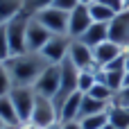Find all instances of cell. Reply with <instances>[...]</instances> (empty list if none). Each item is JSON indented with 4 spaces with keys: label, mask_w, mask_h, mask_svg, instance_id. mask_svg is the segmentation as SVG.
I'll return each instance as SVG.
<instances>
[{
    "label": "cell",
    "mask_w": 129,
    "mask_h": 129,
    "mask_svg": "<svg viewBox=\"0 0 129 129\" xmlns=\"http://www.w3.org/2000/svg\"><path fill=\"white\" fill-rule=\"evenodd\" d=\"M11 84L14 86H34L36 79L41 77V73L52 66L48 63V59L41 52H23V54H14L5 61Z\"/></svg>",
    "instance_id": "6da1fadb"
},
{
    "label": "cell",
    "mask_w": 129,
    "mask_h": 129,
    "mask_svg": "<svg viewBox=\"0 0 129 129\" xmlns=\"http://www.w3.org/2000/svg\"><path fill=\"white\" fill-rule=\"evenodd\" d=\"M29 20H32V16H29L27 11H20V14H16V16L5 25L7 39H9L11 57L27 52V25H29Z\"/></svg>",
    "instance_id": "7a4b0ae2"
},
{
    "label": "cell",
    "mask_w": 129,
    "mask_h": 129,
    "mask_svg": "<svg viewBox=\"0 0 129 129\" xmlns=\"http://www.w3.org/2000/svg\"><path fill=\"white\" fill-rule=\"evenodd\" d=\"M59 66H61V84H59L57 95L52 98V102H54L57 111L61 109V104H63L73 93H77V79H79V70L73 66V61H70L68 57H66Z\"/></svg>",
    "instance_id": "3957f363"
},
{
    "label": "cell",
    "mask_w": 129,
    "mask_h": 129,
    "mask_svg": "<svg viewBox=\"0 0 129 129\" xmlns=\"http://www.w3.org/2000/svg\"><path fill=\"white\" fill-rule=\"evenodd\" d=\"M9 100H11V104L20 118V125L29 122L32 111H34V102H36V91L32 86H14L9 91Z\"/></svg>",
    "instance_id": "277c9868"
},
{
    "label": "cell",
    "mask_w": 129,
    "mask_h": 129,
    "mask_svg": "<svg viewBox=\"0 0 129 129\" xmlns=\"http://www.w3.org/2000/svg\"><path fill=\"white\" fill-rule=\"evenodd\" d=\"M32 125H36L39 129H48L52 125L59 122V111L54 107V102L50 98H43V95H36V102H34V111H32V118H29Z\"/></svg>",
    "instance_id": "5b68a950"
},
{
    "label": "cell",
    "mask_w": 129,
    "mask_h": 129,
    "mask_svg": "<svg viewBox=\"0 0 129 129\" xmlns=\"http://www.w3.org/2000/svg\"><path fill=\"white\" fill-rule=\"evenodd\" d=\"M59 84H61V66L59 63H52V66H48L41 73V77L36 79V84L32 88L36 91V95H43V98H50L52 100L57 95V91H59Z\"/></svg>",
    "instance_id": "8992f818"
},
{
    "label": "cell",
    "mask_w": 129,
    "mask_h": 129,
    "mask_svg": "<svg viewBox=\"0 0 129 129\" xmlns=\"http://www.w3.org/2000/svg\"><path fill=\"white\" fill-rule=\"evenodd\" d=\"M34 18H36L43 27H48L52 34H68V18H70L68 11H61V9H57V7H48V9H43V11H39Z\"/></svg>",
    "instance_id": "52a82bcc"
},
{
    "label": "cell",
    "mask_w": 129,
    "mask_h": 129,
    "mask_svg": "<svg viewBox=\"0 0 129 129\" xmlns=\"http://www.w3.org/2000/svg\"><path fill=\"white\" fill-rule=\"evenodd\" d=\"M70 36L68 34H52L50 41L43 45L41 54L48 59V63H61L66 57H68V50H70Z\"/></svg>",
    "instance_id": "ba28073f"
},
{
    "label": "cell",
    "mask_w": 129,
    "mask_h": 129,
    "mask_svg": "<svg viewBox=\"0 0 129 129\" xmlns=\"http://www.w3.org/2000/svg\"><path fill=\"white\" fill-rule=\"evenodd\" d=\"M68 59L73 61V66L77 70H93V68H100L93 59V48L84 45L79 39H73L70 41V50H68Z\"/></svg>",
    "instance_id": "9c48e42d"
},
{
    "label": "cell",
    "mask_w": 129,
    "mask_h": 129,
    "mask_svg": "<svg viewBox=\"0 0 129 129\" xmlns=\"http://www.w3.org/2000/svg\"><path fill=\"white\" fill-rule=\"evenodd\" d=\"M109 41L129 50V9L116 14L113 20L109 23Z\"/></svg>",
    "instance_id": "30bf717a"
},
{
    "label": "cell",
    "mask_w": 129,
    "mask_h": 129,
    "mask_svg": "<svg viewBox=\"0 0 129 129\" xmlns=\"http://www.w3.org/2000/svg\"><path fill=\"white\" fill-rule=\"evenodd\" d=\"M91 25H93V18H91L88 5H79L77 9L70 11V18H68V36L70 39H79Z\"/></svg>",
    "instance_id": "8fae6325"
},
{
    "label": "cell",
    "mask_w": 129,
    "mask_h": 129,
    "mask_svg": "<svg viewBox=\"0 0 129 129\" xmlns=\"http://www.w3.org/2000/svg\"><path fill=\"white\" fill-rule=\"evenodd\" d=\"M50 36H52V32L32 16V20L27 25V52H41L43 45L50 41Z\"/></svg>",
    "instance_id": "7c38bea8"
},
{
    "label": "cell",
    "mask_w": 129,
    "mask_h": 129,
    "mask_svg": "<svg viewBox=\"0 0 129 129\" xmlns=\"http://www.w3.org/2000/svg\"><path fill=\"white\" fill-rule=\"evenodd\" d=\"M127 50L125 48H120L118 43H113V41H104V43H100L98 48H93V59H95V63L100 66V68H107L111 61H116L118 57H122Z\"/></svg>",
    "instance_id": "4fadbf2b"
},
{
    "label": "cell",
    "mask_w": 129,
    "mask_h": 129,
    "mask_svg": "<svg viewBox=\"0 0 129 129\" xmlns=\"http://www.w3.org/2000/svg\"><path fill=\"white\" fill-rule=\"evenodd\" d=\"M79 41H82L84 45H88V48H98L100 43L109 41V25H107V23H93V25L79 36Z\"/></svg>",
    "instance_id": "5bb4252c"
},
{
    "label": "cell",
    "mask_w": 129,
    "mask_h": 129,
    "mask_svg": "<svg viewBox=\"0 0 129 129\" xmlns=\"http://www.w3.org/2000/svg\"><path fill=\"white\" fill-rule=\"evenodd\" d=\"M82 98H84V93H73L63 104H61V109H59V122H73V120H77V116H79V107H82Z\"/></svg>",
    "instance_id": "9a60e30c"
},
{
    "label": "cell",
    "mask_w": 129,
    "mask_h": 129,
    "mask_svg": "<svg viewBox=\"0 0 129 129\" xmlns=\"http://www.w3.org/2000/svg\"><path fill=\"white\" fill-rule=\"evenodd\" d=\"M109 107H111V102H102V100H95V98H91V95H86V93H84L77 120L88 118V116H98V113H107V111H109Z\"/></svg>",
    "instance_id": "2e32d148"
},
{
    "label": "cell",
    "mask_w": 129,
    "mask_h": 129,
    "mask_svg": "<svg viewBox=\"0 0 129 129\" xmlns=\"http://www.w3.org/2000/svg\"><path fill=\"white\" fill-rule=\"evenodd\" d=\"M0 120H2L7 127H14V129L20 125V118H18V113H16V109H14L9 95H0Z\"/></svg>",
    "instance_id": "e0dca14e"
},
{
    "label": "cell",
    "mask_w": 129,
    "mask_h": 129,
    "mask_svg": "<svg viewBox=\"0 0 129 129\" xmlns=\"http://www.w3.org/2000/svg\"><path fill=\"white\" fill-rule=\"evenodd\" d=\"M107 118L113 129H129V109H125V107L111 104L107 111Z\"/></svg>",
    "instance_id": "ac0fdd59"
},
{
    "label": "cell",
    "mask_w": 129,
    "mask_h": 129,
    "mask_svg": "<svg viewBox=\"0 0 129 129\" xmlns=\"http://www.w3.org/2000/svg\"><path fill=\"white\" fill-rule=\"evenodd\" d=\"M20 11H23V0H0V25H7Z\"/></svg>",
    "instance_id": "d6986e66"
},
{
    "label": "cell",
    "mask_w": 129,
    "mask_h": 129,
    "mask_svg": "<svg viewBox=\"0 0 129 129\" xmlns=\"http://www.w3.org/2000/svg\"><path fill=\"white\" fill-rule=\"evenodd\" d=\"M88 11H91V18H93V23H107V25H109V23L113 20V16H116V11H111L109 7L100 5L98 0L88 5Z\"/></svg>",
    "instance_id": "ffe728a7"
},
{
    "label": "cell",
    "mask_w": 129,
    "mask_h": 129,
    "mask_svg": "<svg viewBox=\"0 0 129 129\" xmlns=\"http://www.w3.org/2000/svg\"><path fill=\"white\" fill-rule=\"evenodd\" d=\"M98 73H100V68H93V70H79L77 91H79V93H88V91L93 88V84L98 82Z\"/></svg>",
    "instance_id": "44dd1931"
},
{
    "label": "cell",
    "mask_w": 129,
    "mask_h": 129,
    "mask_svg": "<svg viewBox=\"0 0 129 129\" xmlns=\"http://www.w3.org/2000/svg\"><path fill=\"white\" fill-rule=\"evenodd\" d=\"M86 95H91V98H95V100H102V102H113V95H116V93H113L107 84L95 82V84H93V88H91Z\"/></svg>",
    "instance_id": "7402d4cb"
},
{
    "label": "cell",
    "mask_w": 129,
    "mask_h": 129,
    "mask_svg": "<svg viewBox=\"0 0 129 129\" xmlns=\"http://www.w3.org/2000/svg\"><path fill=\"white\" fill-rule=\"evenodd\" d=\"M82 129H104L109 125V118H107V113H98V116H88V118H82V120H77Z\"/></svg>",
    "instance_id": "603a6c76"
},
{
    "label": "cell",
    "mask_w": 129,
    "mask_h": 129,
    "mask_svg": "<svg viewBox=\"0 0 129 129\" xmlns=\"http://www.w3.org/2000/svg\"><path fill=\"white\" fill-rule=\"evenodd\" d=\"M54 0H23V11H27L29 16H36L39 11L52 7Z\"/></svg>",
    "instance_id": "cb8c5ba5"
},
{
    "label": "cell",
    "mask_w": 129,
    "mask_h": 129,
    "mask_svg": "<svg viewBox=\"0 0 129 129\" xmlns=\"http://www.w3.org/2000/svg\"><path fill=\"white\" fill-rule=\"evenodd\" d=\"M14 88L11 84V77H9V70L5 66V61H0V95H9V91Z\"/></svg>",
    "instance_id": "d4e9b609"
},
{
    "label": "cell",
    "mask_w": 129,
    "mask_h": 129,
    "mask_svg": "<svg viewBox=\"0 0 129 129\" xmlns=\"http://www.w3.org/2000/svg\"><path fill=\"white\" fill-rule=\"evenodd\" d=\"M9 57H11V50H9L7 29H5V25H0V61H7Z\"/></svg>",
    "instance_id": "484cf974"
},
{
    "label": "cell",
    "mask_w": 129,
    "mask_h": 129,
    "mask_svg": "<svg viewBox=\"0 0 129 129\" xmlns=\"http://www.w3.org/2000/svg\"><path fill=\"white\" fill-rule=\"evenodd\" d=\"M111 104H118V107L129 109V86H122V88L113 95V102H111Z\"/></svg>",
    "instance_id": "4316f807"
},
{
    "label": "cell",
    "mask_w": 129,
    "mask_h": 129,
    "mask_svg": "<svg viewBox=\"0 0 129 129\" xmlns=\"http://www.w3.org/2000/svg\"><path fill=\"white\" fill-rule=\"evenodd\" d=\"M79 5H82L79 0H54V2H52V7H57V9H61V11H68V14H70L73 9H77Z\"/></svg>",
    "instance_id": "83f0119b"
},
{
    "label": "cell",
    "mask_w": 129,
    "mask_h": 129,
    "mask_svg": "<svg viewBox=\"0 0 129 129\" xmlns=\"http://www.w3.org/2000/svg\"><path fill=\"white\" fill-rule=\"evenodd\" d=\"M100 5H104V7H109L111 11H116V14H120V11H125V5H122V0H98Z\"/></svg>",
    "instance_id": "f1b7e54d"
},
{
    "label": "cell",
    "mask_w": 129,
    "mask_h": 129,
    "mask_svg": "<svg viewBox=\"0 0 129 129\" xmlns=\"http://www.w3.org/2000/svg\"><path fill=\"white\" fill-rule=\"evenodd\" d=\"M61 129H82V125H79L77 120H73V122H61Z\"/></svg>",
    "instance_id": "f546056e"
},
{
    "label": "cell",
    "mask_w": 129,
    "mask_h": 129,
    "mask_svg": "<svg viewBox=\"0 0 129 129\" xmlns=\"http://www.w3.org/2000/svg\"><path fill=\"white\" fill-rule=\"evenodd\" d=\"M16 129H39L36 125H32V122H23V125H18Z\"/></svg>",
    "instance_id": "4dcf8cb0"
},
{
    "label": "cell",
    "mask_w": 129,
    "mask_h": 129,
    "mask_svg": "<svg viewBox=\"0 0 129 129\" xmlns=\"http://www.w3.org/2000/svg\"><path fill=\"white\" fill-rule=\"evenodd\" d=\"M125 73H129V50L125 52Z\"/></svg>",
    "instance_id": "1f68e13d"
},
{
    "label": "cell",
    "mask_w": 129,
    "mask_h": 129,
    "mask_svg": "<svg viewBox=\"0 0 129 129\" xmlns=\"http://www.w3.org/2000/svg\"><path fill=\"white\" fill-rule=\"evenodd\" d=\"M122 86H129V73H125V84Z\"/></svg>",
    "instance_id": "d6a6232c"
},
{
    "label": "cell",
    "mask_w": 129,
    "mask_h": 129,
    "mask_svg": "<svg viewBox=\"0 0 129 129\" xmlns=\"http://www.w3.org/2000/svg\"><path fill=\"white\" fill-rule=\"evenodd\" d=\"M82 5H91V2H95V0H79Z\"/></svg>",
    "instance_id": "836d02e7"
},
{
    "label": "cell",
    "mask_w": 129,
    "mask_h": 129,
    "mask_svg": "<svg viewBox=\"0 0 129 129\" xmlns=\"http://www.w3.org/2000/svg\"><path fill=\"white\" fill-rule=\"evenodd\" d=\"M122 5H125V9H129V0H122Z\"/></svg>",
    "instance_id": "e575fe53"
},
{
    "label": "cell",
    "mask_w": 129,
    "mask_h": 129,
    "mask_svg": "<svg viewBox=\"0 0 129 129\" xmlns=\"http://www.w3.org/2000/svg\"><path fill=\"white\" fill-rule=\"evenodd\" d=\"M0 129H7V125H5V122H2V120H0Z\"/></svg>",
    "instance_id": "d590c367"
}]
</instances>
